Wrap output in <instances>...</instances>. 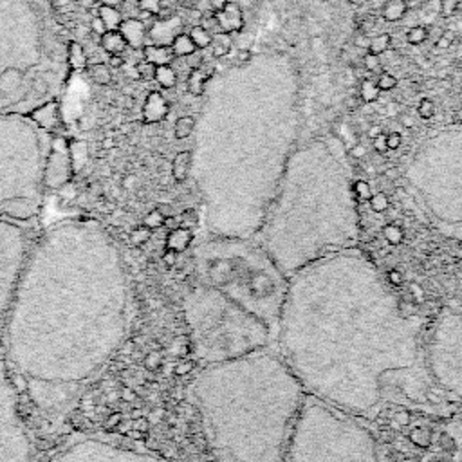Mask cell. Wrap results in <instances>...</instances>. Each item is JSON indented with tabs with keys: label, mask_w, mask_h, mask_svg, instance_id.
<instances>
[{
	"label": "cell",
	"mask_w": 462,
	"mask_h": 462,
	"mask_svg": "<svg viewBox=\"0 0 462 462\" xmlns=\"http://www.w3.org/2000/svg\"><path fill=\"white\" fill-rule=\"evenodd\" d=\"M97 16L103 20L106 31H116L119 27V23L123 22L119 11L116 7H112V5H108V4L99 5V14Z\"/></svg>",
	"instance_id": "obj_25"
},
{
	"label": "cell",
	"mask_w": 462,
	"mask_h": 462,
	"mask_svg": "<svg viewBox=\"0 0 462 462\" xmlns=\"http://www.w3.org/2000/svg\"><path fill=\"white\" fill-rule=\"evenodd\" d=\"M424 352L433 384L462 401V309L444 312L435 321Z\"/></svg>",
	"instance_id": "obj_10"
},
{
	"label": "cell",
	"mask_w": 462,
	"mask_h": 462,
	"mask_svg": "<svg viewBox=\"0 0 462 462\" xmlns=\"http://www.w3.org/2000/svg\"><path fill=\"white\" fill-rule=\"evenodd\" d=\"M29 117L43 130L47 132H54L58 130L60 123H61V117H60V105H58V99L56 101H49L42 106H38L36 110H32L29 114Z\"/></svg>",
	"instance_id": "obj_16"
},
{
	"label": "cell",
	"mask_w": 462,
	"mask_h": 462,
	"mask_svg": "<svg viewBox=\"0 0 462 462\" xmlns=\"http://www.w3.org/2000/svg\"><path fill=\"white\" fill-rule=\"evenodd\" d=\"M67 56H69V65H70V69L81 70V69L87 67L85 51H83V47H81L78 42H69V45H67Z\"/></svg>",
	"instance_id": "obj_24"
},
{
	"label": "cell",
	"mask_w": 462,
	"mask_h": 462,
	"mask_svg": "<svg viewBox=\"0 0 462 462\" xmlns=\"http://www.w3.org/2000/svg\"><path fill=\"white\" fill-rule=\"evenodd\" d=\"M195 271L211 287L267 325L273 341L289 291V276L254 238L211 236L195 253Z\"/></svg>",
	"instance_id": "obj_6"
},
{
	"label": "cell",
	"mask_w": 462,
	"mask_h": 462,
	"mask_svg": "<svg viewBox=\"0 0 462 462\" xmlns=\"http://www.w3.org/2000/svg\"><path fill=\"white\" fill-rule=\"evenodd\" d=\"M180 27H182L180 18L171 14V16L161 18L157 23H153L152 29L148 31V36L153 42V45H171L175 36L180 34Z\"/></svg>",
	"instance_id": "obj_14"
},
{
	"label": "cell",
	"mask_w": 462,
	"mask_h": 462,
	"mask_svg": "<svg viewBox=\"0 0 462 462\" xmlns=\"http://www.w3.org/2000/svg\"><path fill=\"white\" fill-rule=\"evenodd\" d=\"M283 462H379L372 433L354 415L305 395Z\"/></svg>",
	"instance_id": "obj_9"
},
{
	"label": "cell",
	"mask_w": 462,
	"mask_h": 462,
	"mask_svg": "<svg viewBox=\"0 0 462 462\" xmlns=\"http://www.w3.org/2000/svg\"><path fill=\"white\" fill-rule=\"evenodd\" d=\"M90 27H92V31L96 32V34H103V32H106V27H105V23H103V20L99 18V16H94L92 18V22H90Z\"/></svg>",
	"instance_id": "obj_44"
},
{
	"label": "cell",
	"mask_w": 462,
	"mask_h": 462,
	"mask_svg": "<svg viewBox=\"0 0 462 462\" xmlns=\"http://www.w3.org/2000/svg\"><path fill=\"white\" fill-rule=\"evenodd\" d=\"M229 2L231 0H209V5L213 9V13H217V11H222Z\"/></svg>",
	"instance_id": "obj_50"
},
{
	"label": "cell",
	"mask_w": 462,
	"mask_h": 462,
	"mask_svg": "<svg viewBox=\"0 0 462 462\" xmlns=\"http://www.w3.org/2000/svg\"><path fill=\"white\" fill-rule=\"evenodd\" d=\"M191 157L193 153L189 150H184V152H179L173 159V164H171V173H173V179L175 180H184L189 173V168H191Z\"/></svg>",
	"instance_id": "obj_21"
},
{
	"label": "cell",
	"mask_w": 462,
	"mask_h": 462,
	"mask_svg": "<svg viewBox=\"0 0 462 462\" xmlns=\"http://www.w3.org/2000/svg\"><path fill=\"white\" fill-rule=\"evenodd\" d=\"M231 36L227 32H217L211 38V49L215 58H224L231 51Z\"/></svg>",
	"instance_id": "obj_28"
},
{
	"label": "cell",
	"mask_w": 462,
	"mask_h": 462,
	"mask_svg": "<svg viewBox=\"0 0 462 462\" xmlns=\"http://www.w3.org/2000/svg\"><path fill=\"white\" fill-rule=\"evenodd\" d=\"M365 146L363 144H354V148H352V153H354V157H361V155H365Z\"/></svg>",
	"instance_id": "obj_54"
},
{
	"label": "cell",
	"mask_w": 462,
	"mask_h": 462,
	"mask_svg": "<svg viewBox=\"0 0 462 462\" xmlns=\"http://www.w3.org/2000/svg\"><path fill=\"white\" fill-rule=\"evenodd\" d=\"M408 11V0H386L383 7V18L386 22L401 20Z\"/></svg>",
	"instance_id": "obj_23"
},
{
	"label": "cell",
	"mask_w": 462,
	"mask_h": 462,
	"mask_svg": "<svg viewBox=\"0 0 462 462\" xmlns=\"http://www.w3.org/2000/svg\"><path fill=\"white\" fill-rule=\"evenodd\" d=\"M401 125H402L404 128H411V126H413V119H411V116L402 114V116H401Z\"/></svg>",
	"instance_id": "obj_52"
},
{
	"label": "cell",
	"mask_w": 462,
	"mask_h": 462,
	"mask_svg": "<svg viewBox=\"0 0 462 462\" xmlns=\"http://www.w3.org/2000/svg\"><path fill=\"white\" fill-rule=\"evenodd\" d=\"M52 139L27 116H0V215L23 218L36 211Z\"/></svg>",
	"instance_id": "obj_8"
},
{
	"label": "cell",
	"mask_w": 462,
	"mask_h": 462,
	"mask_svg": "<svg viewBox=\"0 0 462 462\" xmlns=\"http://www.w3.org/2000/svg\"><path fill=\"white\" fill-rule=\"evenodd\" d=\"M49 0H0V116H27L56 101L70 65Z\"/></svg>",
	"instance_id": "obj_5"
},
{
	"label": "cell",
	"mask_w": 462,
	"mask_h": 462,
	"mask_svg": "<svg viewBox=\"0 0 462 462\" xmlns=\"http://www.w3.org/2000/svg\"><path fill=\"white\" fill-rule=\"evenodd\" d=\"M460 462H462V457H460Z\"/></svg>",
	"instance_id": "obj_59"
},
{
	"label": "cell",
	"mask_w": 462,
	"mask_h": 462,
	"mask_svg": "<svg viewBox=\"0 0 462 462\" xmlns=\"http://www.w3.org/2000/svg\"><path fill=\"white\" fill-rule=\"evenodd\" d=\"M202 63H204V60H202V56L199 52H191V54L186 56V65L189 69H200Z\"/></svg>",
	"instance_id": "obj_42"
},
{
	"label": "cell",
	"mask_w": 462,
	"mask_h": 462,
	"mask_svg": "<svg viewBox=\"0 0 462 462\" xmlns=\"http://www.w3.org/2000/svg\"><path fill=\"white\" fill-rule=\"evenodd\" d=\"M155 81L162 88H173L177 83V74L171 65H159L155 70Z\"/></svg>",
	"instance_id": "obj_29"
},
{
	"label": "cell",
	"mask_w": 462,
	"mask_h": 462,
	"mask_svg": "<svg viewBox=\"0 0 462 462\" xmlns=\"http://www.w3.org/2000/svg\"><path fill=\"white\" fill-rule=\"evenodd\" d=\"M184 318L195 356L204 365L240 359L273 343L263 321L202 283L186 294Z\"/></svg>",
	"instance_id": "obj_7"
},
{
	"label": "cell",
	"mask_w": 462,
	"mask_h": 462,
	"mask_svg": "<svg viewBox=\"0 0 462 462\" xmlns=\"http://www.w3.org/2000/svg\"><path fill=\"white\" fill-rule=\"evenodd\" d=\"M386 114H388V116H395V114H397V105H395V103L388 105V108H386Z\"/></svg>",
	"instance_id": "obj_56"
},
{
	"label": "cell",
	"mask_w": 462,
	"mask_h": 462,
	"mask_svg": "<svg viewBox=\"0 0 462 462\" xmlns=\"http://www.w3.org/2000/svg\"><path fill=\"white\" fill-rule=\"evenodd\" d=\"M374 148L377 150V152H381V153H384L386 150H388V146H386V135H377V137H374Z\"/></svg>",
	"instance_id": "obj_46"
},
{
	"label": "cell",
	"mask_w": 462,
	"mask_h": 462,
	"mask_svg": "<svg viewBox=\"0 0 462 462\" xmlns=\"http://www.w3.org/2000/svg\"><path fill=\"white\" fill-rule=\"evenodd\" d=\"M354 43H356L357 47H361V49H368V45H370V38H368V34H366V32H361V34H357V36L354 38Z\"/></svg>",
	"instance_id": "obj_47"
},
{
	"label": "cell",
	"mask_w": 462,
	"mask_h": 462,
	"mask_svg": "<svg viewBox=\"0 0 462 462\" xmlns=\"http://www.w3.org/2000/svg\"><path fill=\"white\" fill-rule=\"evenodd\" d=\"M377 87H379V90H392L395 85H397V79H395V76H392V74H381L379 78H377Z\"/></svg>",
	"instance_id": "obj_39"
},
{
	"label": "cell",
	"mask_w": 462,
	"mask_h": 462,
	"mask_svg": "<svg viewBox=\"0 0 462 462\" xmlns=\"http://www.w3.org/2000/svg\"><path fill=\"white\" fill-rule=\"evenodd\" d=\"M161 222H162V217H161L159 211H152V213L146 217V224H148V226H157V224H161Z\"/></svg>",
	"instance_id": "obj_49"
},
{
	"label": "cell",
	"mask_w": 462,
	"mask_h": 462,
	"mask_svg": "<svg viewBox=\"0 0 462 462\" xmlns=\"http://www.w3.org/2000/svg\"><path fill=\"white\" fill-rule=\"evenodd\" d=\"M251 58H253V52H251L249 49H238L235 61H236L238 65H242V63H247Z\"/></svg>",
	"instance_id": "obj_45"
},
{
	"label": "cell",
	"mask_w": 462,
	"mask_h": 462,
	"mask_svg": "<svg viewBox=\"0 0 462 462\" xmlns=\"http://www.w3.org/2000/svg\"><path fill=\"white\" fill-rule=\"evenodd\" d=\"M451 40H453V32L442 34V36L437 40V49H448L449 43H451Z\"/></svg>",
	"instance_id": "obj_48"
},
{
	"label": "cell",
	"mask_w": 462,
	"mask_h": 462,
	"mask_svg": "<svg viewBox=\"0 0 462 462\" xmlns=\"http://www.w3.org/2000/svg\"><path fill=\"white\" fill-rule=\"evenodd\" d=\"M458 7V0H440V13L444 16H451Z\"/></svg>",
	"instance_id": "obj_41"
},
{
	"label": "cell",
	"mask_w": 462,
	"mask_h": 462,
	"mask_svg": "<svg viewBox=\"0 0 462 462\" xmlns=\"http://www.w3.org/2000/svg\"><path fill=\"white\" fill-rule=\"evenodd\" d=\"M99 43L101 47L108 52V54H121L125 52V49L128 47L123 34L116 29V31H106L99 36Z\"/></svg>",
	"instance_id": "obj_20"
},
{
	"label": "cell",
	"mask_w": 462,
	"mask_h": 462,
	"mask_svg": "<svg viewBox=\"0 0 462 462\" xmlns=\"http://www.w3.org/2000/svg\"><path fill=\"white\" fill-rule=\"evenodd\" d=\"M199 25H200L202 29H206L208 32H211V34L222 32L220 23H218V20H217L215 13H204V14L200 16V23H199Z\"/></svg>",
	"instance_id": "obj_35"
},
{
	"label": "cell",
	"mask_w": 462,
	"mask_h": 462,
	"mask_svg": "<svg viewBox=\"0 0 462 462\" xmlns=\"http://www.w3.org/2000/svg\"><path fill=\"white\" fill-rule=\"evenodd\" d=\"M274 343L307 395L350 415L433 402L422 321L356 247L289 278Z\"/></svg>",
	"instance_id": "obj_1"
},
{
	"label": "cell",
	"mask_w": 462,
	"mask_h": 462,
	"mask_svg": "<svg viewBox=\"0 0 462 462\" xmlns=\"http://www.w3.org/2000/svg\"><path fill=\"white\" fill-rule=\"evenodd\" d=\"M417 114H419L422 119H431V117L435 116V105H433V101L428 99V97H424V99L419 103V106H417Z\"/></svg>",
	"instance_id": "obj_37"
},
{
	"label": "cell",
	"mask_w": 462,
	"mask_h": 462,
	"mask_svg": "<svg viewBox=\"0 0 462 462\" xmlns=\"http://www.w3.org/2000/svg\"><path fill=\"white\" fill-rule=\"evenodd\" d=\"M155 70H157V65H153L152 61H139L135 65V72H137V79H143V81H152L155 79Z\"/></svg>",
	"instance_id": "obj_34"
},
{
	"label": "cell",
	"mask_w": 462,
	"mask_h": 462,
	"mask_svg": "<svg viewBox=\"0 0 462 462\" xmlns=\"http://www.w3.org/2000/svg\"><path fill=\"white\" fill-rule=\"evenodd\" d=\"M363 65L365 69L370 72V70H377L379 65H381V60H379V54H374V52H366L363 56Z\"/></svg>",
	"instance_id": "obj_40"
},
{
	"label": "cell",
	"mask_w": 462,
	"mask_h": 462,
	"mask_svg": "<svg viewBox=\"0 0 462 462\" xmlns=\"http://www.w3.org/2000/svg\"><path fill=\"white\" fill-rule=\"evenodd\" d=\"M189 38H191V42L195 43V47L197 49H206L208 45H211V38H213V34L211 32H208L206 29H202L200 25H193L191 29H189Z\"/></svg>",
	"instance_id": "obj_31"
},
{
	"label": "cell",
	"mask_w": 462,
	"mask_h": 462,
	"mask_svg": "<svg viewBox=\"0 0 462 462\" xmlns=\"http://www.w3.org/2000/svg\"><path fill=\"white\" fill-rule=\"evenodd\" d=\"M137 4L146 14H159L162 9V0H137Z\"/></svg>",
	"instance_id": "obj_38"
},
{
	"label": "cell",
	"mask_w": 462,
	"mask_h": 462,
	"mask_svg": "<svg viewBox=\"0 0 462 462\" xmlns=\"http://www.w3.org/2000/svg\"><path fill=\"white\" fill-rule=\"evenodd\" d=\"M354 186L325 162L300 164L278 184L253 236L291 278L303 267L359 240Z\"/></svg>",
	"instance_id": "obj_4"
},
{
	"label": "cell",
	"mask_w": 462,
	"mask_h": 462,
	"mask_svg": "<svg viewBox=\"0 0 462 462\" xmlns=\"http://www.w3.org/2000/svg\"><path fill=\"white\" fill-rule=\"evenodd\" d=\"M401 134H397V132H392V134H388L386 135V146H388V150H397L399 146H401Z\"/></svg>",
	"instance_id": "obj_43"
},
{
	"label": "cell",
	"mask_w": 462,
	"mask_h": 462,
	"mask_svg": "<svg viewBox=\"0 0 462 462\" xmlns=\"http://www.w3.org/2000/svg\"><path fill=\"white\" fill-rule=\"evenodd\" d=\"M346 105H348V108H356L359 105V101H357V97H348Z\"/></svg>",
	"instance_id": "obj_55"
},
{
	"label": "cell",
	"mask_w": 462,
	"mask_h": 462,
	"mask_svg": "<svg viewBox=\"0 0 462 462\" xmlns=\"http://www.w3.org/2000/svg\"><path fill=\"white\" fill-rule=\"evenodd\" d=\"M195 130V119L191 116H180L173 125V134L177 139H186Z\"/></svg>",
	"instance_id": "obj_30"
},
{
	"label": "cell",
	"mask_w": 462,
	"mask_h": 462,
	"mask_svg": "<svg viewBox=\"0 0 462 462\" xmlns=\"http://www.w3.org/2000/svg\"><path fill=\"white\" fill-rule=\"evenodd\" d=\"M168 101L159 92H150L143 105V121L148 125L159 123L168 116Z\"/></svg>",
	"instance_id": "obj_17"
},
{
	"label": "cell",
	"mask_w": 462,
	"mask_h": 462,
	"mask_svg": "<svg viewBox=\"0 0 462 462\" xmlns=\"http://www.w3.org/2000/svg\"><path fill=\"white\" fill-rule=\"evenodd\" d=\"M305 395L269 348L204 365L188 388L217 462H283Z\"/></svg>",
	"instance_id": "obj_3"
},
{
	"label": "cell",
	"mask_w": 462,
	"mask_h": 462,
	"mask_svg": "<svg viewBox=\"0 0 462 462\" xmlns=\"http://www.w3.org/2000/svg\"><path fill=\"white\" fill-rule=\"evenodd\" d=\"M128 276L110 235L67 220L32 245L2 332L9 363L36 384H79L125 341Z\"/></svg>",
	"instance_id": "obj_2"
},
{
	"label": "cell",
	"mask_w": 462,
	"mask_h": 462,
	"mask_svg": "<svg viewBox=\"0 0 462 462\" xmlns=\"http://www.w3.org/2000/svg\"><path fill=\"white\" fill-rule=\"evenodd\" d=\"M426 38H428V31L422 25H415V27L408 29V32H406V40L411 45H420Z\"/></svg>",
	"instance_id": "obj_36"
},
{
	"label": "cell",
	"mask_w": 462,
	"mask_h": 462,
	"mask_svg": "<svg viewBox=\"0 0 462 462\" xmlns=\"http://www.w3.org/2000/svg\"><path fill=\"white\" fill-rule=\"evenodd\" d=\"M222 32H238L244 25V18H242V9L238 4L229 2L222 11L215 13Z\"/></svg>",
	"instance_id": "obj_18"
},
{
	"label": "cell",
	"mask_w": 462,
	"mask_h": 462,
	"mask_svg": "<svg viewBox=\"0 0 462 462\" xmlns=\"http://www.w3.org/2000/svg\"><path fill=\"white\" fill-rule=\"evenodd\" d=\"M117 31L123 34L126 45H130L132 49H141L146 45V36H148V31H146V25L143 20L139 18H126L119 23Z\"/></svg>",
	"instance_id": "obj_15"
},
{
	"label": "cell",
	"mask_w": 462,
	"mask_h": 462,
	"mask_svg": "<svg viewBox=\"0 0 462 462\" xmlns=\"http://www.w3.org/2000/svg\"><path fill=\"white\" fill-rule=\"evenodd\" d=\"M31 251L27 229L0 215V336Z\"/></svg>",
	"instance_id": "obj_11"
},
{
	"label": "cell",
	"mask_w": 462,
	"mask_h": 462,
	"mask_svg": "<svg viewBox=\"0 0 462 462\" xmlns=\"http://www.w3.org/2000/svg\"><path fill=\"white\" fill-rule=\"evenodd\" d=\"M88 76L94 83L105 87V85H110L112 81V70L106 63H94V65H88Z\"/></svg>",
	"instance_id": "obj_26"
},
{
	"label": "cell",
	"mask_w": 462,
	"mask_h": 462,
	"mask_svg": "<svg viewBox=\"0 0 462 462\" xmlns=\"http://www.w3.org/2000/svg\"><path fill=\"white\" fill-rule=\"evenodd\" d=\"M56 462H166L152 453L96 437H78L58 453Z\"/></svg>",
	"instance_id": "obj_13"
},
{
	"label": "cell",
	"mask_w": 462,
	"mask_h": 462,
	"mask_svg": "<svg viewBox=\"0 0 462 462\" xmlns=\"http://www.w3.org/2000/svg\"><path fill=\"white\" fill-rule=\"evenodd\" d=\"M381 134H383V128H381L379 125H374V126L368 128V137H372V139L377 137V135H381Z\"/></svg>",
	"instance_id": "obj_53"
},
{
	"label": "cell",
	"mask_w": 462,
	"mask_h": 462,
	"mask_svg": "<svg viewBox=\"0 0 462 462\" xmlns=\"http://www.w3.org/2000/svg\"><path fill=\"white\" fill-rule=\"evenodd\" d=\"M392 43V38L390 34L383 32V34H377L370 40V45H368V52H374V54H383Z\"/></svg>",
	"instance_id": "obj_33"
},
{
	"label": "cell",
	"mask_w": 462,
	"mask_h": 462,
	"mask_svg": "<svg viewBox=\"0 0 462 462\" xmlns=\"http://www.w3.org/2000/svg\"><path fill=\"white\" fill-rule=\"evenodd\" d=\"M379 87H377V83L375 81H372V79H368V78H365L363 81H361V87H359V96H361V99L365 101V103H374L377 97H379Z\"/></svg>",
	"instance_id": "obj_32"
},
{
	"label": "cell",
	"mask_w": 462,
	"mask_h": 462,
	"mask_svg": "<svg viewBox=\"0 0 462 462\" xmlns=\"http://www.w3.org/2000/svg\"><path fill=\"white\" fill-rule=\"evenodd\" d=\"M0 462H32V444L22 417L20 399L0 361Z\"/></svg>",
	"instance_id": "obj_12"
},
{
	"label": "cell",
	"mask_w": 462,
	"mask_h": 462,
	"mask_svg": "<svg viewBox=\"0 0 462 462\" xmlns=\"http://www.w3.org/2000/svg\"><path fill=\"white\" fill-rule=\"evenodd\" d=\"M103 146H105V148H110V146H112V141H110V139H106V141H105V144H103Z\"/></svg>",
	"instance_id": "obj_57"
},
{
	"label": "cell",
	"mask_w": 462,
	"mask_h": 462,
	"mask_svg": "<svg viewBox=\"0 0 462 462\" xmlns=\"http://www.w3.org/2000/svg\"><path fill=\"white\" fill-rule=\"evenodd\" d=\"M209 72H204L202 69H191L189 76H188V92L191 96H202L204 94V87H206V81L209 79Z\"/></svg>",
	"instance_id": "obj_22"
},
{
	"label": "cell",
	"mask_w": 462,
	"mask_h": 462,
	"mask_svg": "<svg viewBox=\"0 0 462 462\" xmlns=\"http://www.w3.org/2000/svg\"><path fill=\"white\" fill-rule=\"evenodd\" d=\"M123 63H125V60L121 58V54H110V58H108V65H110V67H116V69H117V67H121Z\"/></svg>",
	"instance_id": "obj_51"
},
{
	"label": "cell",
	"mask_w": 462,
	"mask_h": 462,
	"mask_svg": "<svg viewBox=\"0 0 462 462\" xmlns=\"http://www.w3.org/2000/svg\"><path fill=\"white\" fill-rule=\"evenodd\" d=\"M143 54L146 61H152L153 65H170V61L173 60V51L170 45H153V43H146L143 47Z\"/></svg>",
	"instance_id": "obj_19"
},
{
	"label": "cell",
	"mask_w": 462,
	"mask_h": 462,
	"mask_svg": "<svg viewBox=\"0 0 462 462\" xmlns=\"http://www.w3.org/2000/svg\"><path fill=\"white\" fill-rule=\"evenodd\" d=\"M170 47H171V51H173L175 56H188V54H191V52L197 51V47H195V43L191 42L189 34H184V32L177 34Z\"/></svg>",
	"instance_id": "obj_27"
},
{
	"label": "cell",
	"mask_w": 462,
	"mask_h": 462,
	"mask_svg": "<svg viewBox=\"0 0 462 462\" xmlns=\"http://www.w3.org/2000/svg\"><path fill=\"white\" fill-rule=\"evenodd\" d=\"M410 2H411V4H420V2H424V0H408V5H410Z\"/></svg>",
	"instance_id": "obj_58"
}]
</instances>
